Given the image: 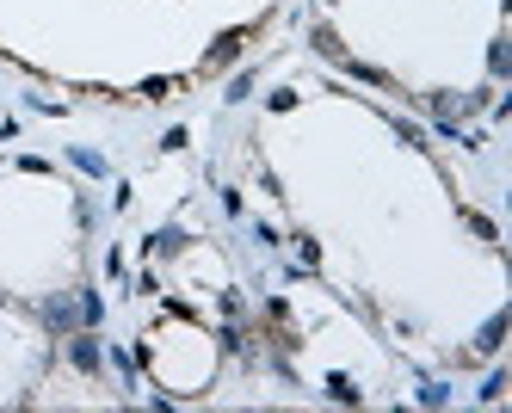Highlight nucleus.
Segmentation results:
<instances>
[{
    "label": "nucleus",
    "instance_id": "1",
    "mask_svg": "<svg viewBox=\"0 0 512 413\" xmlns=\"http://www.w3.org/2000/svg\"><path fill=\"white\" fill-rule=\"evenodd\" d=\"M315 99H278L260 124V161L278 204L297 216V235L321 278L358 296L389 333L432 358H475L500 346V241L445 179L414 130L389 111L334 87Z\"/></svg>",
    "mask_w": 512,
    "mask_h": 413
},
{
    "label": "nucleus",
    "instance_id": "2",
    "mask_svg": "<svg viewBox=\"0 0 512 413\" xmlns=\"http://www.w3.org/2000/svg\"><path fill=\"white\" fill-rule=\"evenodd\" d=\"M284 0H0V62L99 105L192 99L260 44Z\"/></svg>",
    "mask_w": 512,
    "mask_h": 413
},
{
    "label": "nucleus",
    "instance_id": "3",
    "mask_svg": "<svg viewBox=\"0 0 512 413\" xmlns=\"http://www.w3.org/2000/svg\"><path fill=\"white\" fill-rule=\"evenodd\" d=\"M315 50L420 111L469 118L500 87L506 0H315Z\"/></svg>",
    "mask_w": 512,
    "mask_h": 413
},
{
    "label": "nucleus",
    "instance_id": "4",
    "mask_svg": "<svg viewBox=\"0 0 512 413\" xmlns=\"http://www.w3.org/2000/svg\"><path fill=\"white\" fill-rule=\"evenodd\" d=\"M87 210L50 167H0V303L56 315L81 290Z\"/></svg>",
    "mask_w": 512,
    "mask_h": 413
}]
</instances>
